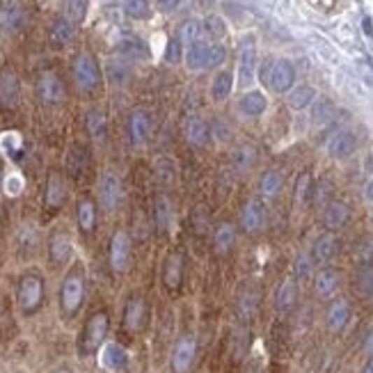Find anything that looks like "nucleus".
<instances>
[{"label": "nucleus", "mask_w": 373, "mask_h": 373, "mask_svg": "<svg viewBox=\"0 0 373 373\" xmlns=\"http://www.w3.org/2000/svg\"><path fill=\"white\" fill-rule=\"evenodd\" d=\"M85 291H87V282H85V270L80 264H76L69 273L64 275L60 284V311L66 318L76 316L85 302Z\"/></svg>", "instance_id": "f257e3e1"}, {"label": "nucleus", "mask_w": 373, "mask_h": 373, "mask_svg": "<svg viewBox=\"0 0 373 373\" xmlns=\"http://www.w3.org/2000/svg\"><path fill=\"white\" fill-rule=\"evenodd\" d=\"M108 330H110L108 311L101 309V311L92 314V316L87 318V323H85V328H83L80 337H78V355L80 358H92V355H97L101 349H104Z\"/></svg>", "instance_id": "f03ea898"}, {"label": "nucleus", "mask_w": 373, "mask_h": 373, "mask_svg": "<svg viewBox=\"0 0 373 373\" xmlns=\"http://www.w3.org/2000/svg\"><path fill=\"white\" fill-rule=\"evenodd\" d=\"M44 295H46V282L39 273H23L19 279V286H16V300H19V307L25 316L30 314H37L44 304Z\"/></svg>", "instance_id": "7ed1b4c3"}, {"label": "nucleus", "mask_w": 373, "mask_h": 373, "mask_svg": "<svg viewBox=\"0 0 373 373\" xmlns=\"http://www.w3.org/2000/svg\"><path fill=\"white\" fill-rule=\"evenodd\" d=\"M236 318L241 323H252L261 307V289L257 282H243L236 291Z\"/></svg>", "instance_id": "20e7f679"}, {"label": "nucleus", "mask_w": 373, "mask_h": 373, "mask_svg": "<svg viewBox=\"0 0 373 373\" xmlns=\"http://www.w3.org/2000/svg\"><path fill=\"white\" fill-rule=\"evenodd\" d=\"M71 73H73L76 85H78V90H83V92L97 90V87H99V83H101V69H99V62L94 60V55H90V53L76 55L73 66H71Z\"/></svg>", "instance_id": "39448f33"}, {"label": "nucleus", "mask_w": 373, "mask_h": 373, "mask_svg": "<svg viewBox=\"0 0 373 373\" xmlns=\"http://www.w3.org/2000/svg\"><path fill=\"white\" fill-rule=\"evenodd\" d=\"M108 259H110V268L115 270L117 275H122L129 270L131 266V236L124 232V229H117L110 239V248H108Z\"/></svg>", "instance_id": "423d86ee"}, {"label": "nucleus", "mask_w": 373, "mask_h": 373, "mask_svg": "<svg viewBox=\"0 0 373 373\" xmlns=\"http://www.w3.org/2000/svg\"><path fill=\"white\" fill-rule=\"evenodd\" d=\"M197 360V337L195 335H181L176 339L172 349V371L174 373H188Z\"/></svg>", "instance_id": "0eeeda50"}, {"label": "nucleus", "mask_w": 373, "mask_h": 373, "mask_svg": "<svg viewBox=\"0 0 373 373\" xmlns=\"http://www.w3.org/2000/svg\"><path fill=\"white\" fill-rule=\"evenodd\" d=\"M264 83L277 94H286L295 83V66L289 60H275L270 69L264 71Z\"/></svg>", "instance_id": "6e6552de"}, {"label": "nucleus", "mask_w": 373, "mask_h": 373, "mask_svg": "<svg viewBox=\"0 0 373 373\" xmlns=\"http://www.w3.org/2000/svg\"><path fill=\"white\" fill-rule=\"evenodd\" d=\"M48 257L55 266H66L73 257V245L69 229L55 227L48 236Z\"/></svg>", "instance_id": "1a4fd4ad"}, {"label": "nucleus", "mask_w": 373, "mask_h": 373, "mask_svg": "<svg viewBox=\"0 0 373 373\" xmlns=\"http://www.w3.org/2000/svg\"><path fill=\"white\" fill-rule=\"evenodd\" d=\"M37 97L44 106H57L64 101V83L55 71H44L37 78Z\"/></svg>", "instance_id": "9d476101"}, {"label": "nucleus", "mask_w": 373, "mask_h": 373, "mask_svg": "<svg viewBox=\"0 0 373 373\" xmlns=\"http://www.w3.org/2000/svg\"><path fill=\"white\" fill-rule=\"evenodd\" d=\"M266 227V204L261 197H250L241 209V229L245 234H259Z\"/></svg>", "instance_id": "9b49d317"}, {"label": "nucleus", "mask_w": 373, "mask_h": 373, "mask_svg": "<svg viewBox=\"0 0 373 373\" xmlns=\"http://www.w3.org/2000/svg\"><path fill=\"white\" fill-rule=\"evenodd\" d=\"M122 197H124L122 179L115 172H106L104 176H101V183H99V202H101V206L113 213V211L120 209Z\"/></svg>", "instance_id": "f8f14e48"}, {"label": "nucleus", "mask_w": 373, "mask_h": 373, "mask_svg": "<svg viewBox=\"0 0 373 373\" xmlns=\"http://www.w3.org/2000/svg\"><path fill=\"white\" fill-rule=\"evenodd\" d=\"M342 289V273L332 266L321 268L316 275H314V295L318 300H330L335 298Z\"/></svg>", "instance_id": "ddd939ff"}, {"label": "nucleus", "mask_w": 373, "mask_h": 373, "mask_svg": "<svg viewBox=\"0 0 373 373\" xmlns=\"http://www.w3.org/2000/svg\"><path fill=\"white\" fill-rule=\"evenodd\" d=\"M183 270H185V261L183 254L179 250H172L163 261V284L167 291L176 293L183 284Z\"/></svg>", "instance_id": "4468645a"}, {"label": "nucleus", "mask_w": 373, "mask_h": 373, "mask_svg": "<svg viewBox=\"0 0 373 373\" xmlns=\"http://www.w3.org/2000/svg\"><path fill=\"white\" fill-rule=\"evenodd\" d=\"M351 318H353V304L346 298H337L330 302V307L325 311V328L330 332L339 335L351 323Z\"/></svg>", "instance_id": "2eb2a0df"}, {"label": "nucleus", "mask_w": 373, "mask_h": 373, "mask_svg": "<svg viewBox=\"0 0 373 373\" xmlns=\"http://www.w3.org/2000/svg\"><path fill=\"white\" fill-rule=\"evenodd\" d=\"M66 181L60 172H50L46 179V188H44V206L46 211H60L66 202Z\"/></svg>", "instance_id": "dca6fc26"}, {"label": "nucleus", "mask_w": 373, "mask_h": 373, "mask_svg": "<svg viewBox=\"0 0 373 373\" xmlns=\"http://www.w3.org/2000/svg\"><path fill=\"white\" fill-rule=\"evenodd\" d=\"M355 149H358V135L349 129L337 131L332 138L328 140V154L335 160H344V158L353 156Z\"/></svg>", "instance_id": "f3484780"}, {"label": "nucleus", "mask_w": 373, "mask_h": 373, "mask_svg": "<svg viewBox=\"0 0 373 373\" xmlns=\"http://www.w3.org/2000/svg\"><path fill=\"white\" fill-rule=\"evenodd\" d=\"M147 321V302L142 295H131L124 304V328L129 332H140Z\"/></svg>", "instance_id": "a211bd4d"}, {"label": "nucleus", "mask_w": 373, "mask_h": 373, "mask_svg": "<svg viewBox=\"0 0 373 373\" xmlns=\"http://www.w3.org/2000/svg\"><path fill=\"white\" fill-rule=\"evenodd\" d=\"M149 133H151V117L147 110H133L131 117H129V140L133 147H140L145 145L149 140Z\"/></svg>", "instance_id": "6ab92c4d"}, {"label": "nucleus", "mask_w": 373, "mask_h": 373, "mask_svg": "<svg viewBox=\"0 0 373 373\" xmlns=\"http://www.w3.org/2000/svg\"><path fill=\"white\" fill-rule=\"evenodd\" d=\"M311 257L316 264H330L337 254H339V239H337V234L335 232H325V234H321L316 241H314L311 245Z\"/></svg>", "instance_id": "aec40b11"}, {"label": "nucleus", "mask_w": 373, "mask_h": 373, "mask_svg": "<svg viewBox=\"0 0 373 373\" xmlns=\"http://www.w3.org/2000/svg\"><path fill=\"white\" fill-rule=\"evenodd\" d=\"M351 220V206L342 199H332L323 206V225L328 232H337Z\"/></svg>", "instance_id": "412c9836"}, {"label": "nucleus", "mask_w": 373, "mask_h": 373, "mask_svg": "<svg viewBox=\"0 0 373 373\" xmlns=\"http://www.w3.org/2000/svg\"><path fill=\"white\" fill-rule=\"evenodd\" d=\"M298 282H295L293 277H286L279 282L277 291H275V309L279 314H289L295 304H298Z\"/></svg>", "instance_id": "4be33fe9"}, {"label": "nucleus", "mask_w": 373, "mask_h": 373, "mask_svg": "<svg viewBox=\"0 0 373 373\" xmlns=\"http://www.w3.org/2000/svg\"><path fill=\"white\" fill-rule=\"evenodd\" d=\"M353 291L360 300H373V261H362L353 275Z\"/></svg>", "instance_id": "5701e85b"}, {"label": "nucleus", "mask_w": 373, "mask_h": 373, "mask_svg": "<svg viewBox=\"0 0 373 373\" xmlns=\"http://www.w3.org/2000/svg\"><path fill=\"white\" fill-rule=\"evenodd\" d=\"M254 69H257V48L252 39H245L239 50V76L241 85H250L254 80Z\"/></svg>", "instance_id": "b1692460"}, {"label": "nucleus", "mask_w": 373, "mask_h": 373, "mask_svg": "<svg viewBox=\"0 0 373 373\" xmlns=\"http://www.w3.org/2000/svg\"><path fill=\"white\" fill-rule=\"evenodd\" d=\"M19 78L12 69H5L0 73V104L5 108H14L16 101H19Z\"/></svg>", "instance_id": "393cba45"}, {"label": "nucleus", "mask_w": 373, "mask_h": 373, "mask_svg": "<svg viewBox=\"0 0 373 373\" xmlns=\"http://www.w3.org/2000/svg\"><path fill=\"white\" fill-rule=\"evenodd\" d=\"M185 140L197 149L206 147L211 140V126L202 120V117H190V120L185 122Z\"/></svg>", "instance_id": "a878e982"}, {"label": "nucleus", "mask_w": 373, "mask_h": 373, "mask_svg": "<svg viewBox=\"0 0 373 373\" xmlns=\"http://www.w3.org/2000/svg\"><path fill=\"white\" fill-rule=\"evenodd\" d=\"M76 220L83 234H92L97 229V204L92 197H83L76 206Z\"/></svg>", "instance_id": "bb28decb"}, {"label": "nucleus", "mask_w": 373, "mask_h": 373, "mask_svg": "<svg viewBox=\"0 0 373 373\" xmlns=\"http://www.w3.org/2000/svg\"><path fill=\"white\" fill-rule=\"evenodd\" d=\"M236 245V225L234 223H220L213 232V250L218 254L232 252Z\"/></svg>", "instance_id": "cd10ccee"}, {"label": "nucleus", "mask_w": 373, "mask_h": 373, "mask_svg": "<svg viewBox=\"0 0 373 373\" xmlns=\"http://www.w3.org/2000/svg\"><path fill=\"white\" fill-rule=\"evenodd\" d=\"M282 188H284V174L279 172V169H266V172L261 174V179H259L261 197L273 199V197H277L279 192H282Z\"/></svg>", "instance_id": "c85d7f7f"}, {"label": "nucleus", "mask_w": 373, "mask_h": 373, "mask_svg": "<svg viewBox=\"0 0 373 373\" xmlns=\"http://www.w3.org/2000/svg\"><path fill=\"white\" fill-rule=\"evenodd\" d=\"M101 364L110 371H122L129 364V355L120 344H108L104 346V353H101Z\"/></svg>", "instance_id": "c756f323"}, {"label": "nucleus", "mask_w": 373, "mask_h": 373, "mask_svg": "<svg viewBox=\"0 0 373 373\" xmlns=\"http://www.w3.org/2000/svg\"><path fill=\"white\" fill-rule=\"evenodd\" d=\"M73 25L66 16H60V19H55L53 25H50V32H48V37H50V44L53 46H66L69 41L73 39Z\"/></svg>", "instance_id": "7c9ffc66"}, {"label": "nucleus", "mask_w": 373, "mask_h": 373, "mask_svg": "<svg viewBox=\"0 0 373 373\" xmlns=\"http://www.w3.org/2000/svg\"><path fill=\"white\" fill-rule=\"evenodd\" d=\"M85 126H87L90 138L97 140V142H101V140L106 138V133H108L106 113H104V110H99V108H92L90 113H87V117H85Z\"/></svg>", "instance_id": "2f4dec72"}, {"label": "nucleus", "mask_w": 373, "mask_h": 373, "mask_svg": "<svg viewBox=\"0 0 373 373\" xmlns=\"http://www.w3.org/2000/svg\"><path fill=\"white\" fill-rule=\"evenodd\" d=\"M185 64H188V69L192 71H202V69H209V44H197L188 46L185 50Z\"/></svg>", "instance_id": "473e14b6"}, {"label": "nucleus", "mask_w": 373, "mask_h": 373, "mask_svg": "<svg viewBox=\"0 0 373 373\" xmlns=\"http://www.w3.org/2000/svg\"><path fill=\"white\" fill-rule=\"evenodd\" d=\"M289 108L293 110H304L309 108L314 101H316V90L311 87V85H300V87H293L289 92Z\"/></svg>", "instance_id": "72a5a7b5"}, {"label": "nucleus", "mask_w": 373, "mask_h": 373, "mask_svg": "<svg viewBox=\"0 0 373 373\" xmlns=\"http://www.w3.org/2000/svg\"><path fill=\"white\" fill-rule=\"evenodd\" d=\"M239 106H241V113H243V115L259 117V115H264L268 101H266L264 94H261V92H250V94H245V97L241 99Z\"/></svg>", "instance_id": "f704fd0d"}, {"label": "nucleus", "mask_w": 373, "mask_h": 373, "mask_svg": "<svg viewBox=\"0 0 373 373\" xmlns=\"http://www.w3.org/2000/svg\"><path fill=\"white\" fill-rule=\"evenodd\" d=\"M335 104L330 99H321V101H314L311 104V122L316 126H325L335 120Z\"/></svg>", "instance_id": "c9c22d12"}, {"label": "nucleus", "mask_w": 373, "mask_h": 373, "mask_svg": "<svg viewBox=\"0 0 373 373\" xmlns=\"http://www.w3.org/2000/svg\"><path fill=\"white\" fill-rule=\"evenodd\" d=\"M314 266H316V261H314L311 254H307V252L298 254L293 261V279L295 282H307V279L314 275Z\"/></svg>", "instance_id": "e433bc0d"}, {"label": "nucleus", "mask_w": 373, "mask_h": 373, "mask_svg": "<svg viewBox=\"0 0 373 373\" xmlns=\"http://www.w3.org/2000/svg\"><path fill=\"white\" fill-rule=\"evenodd\" d=\"M154 218H156V229H158V232H167L169 223H172V206H169L165 195H158V197H156Z\"/></svg>", "instance_id": "4c0bfd02"}, {"label": "nucleus", "mask_w": 373, "mask_h": 373, "mask_svg": "<svg viewBox=\"0 0 373 373\" xmlns=\"http://www.w3.org/2000/svg\"><path fill=\"white\" fill-rule=\"evenodd\" d=\"M202 32H204V25H202L199 21H195V19H188V21H183L181 28H179V41L183 46H192L199 41Z\"/></svg>", "instance_id": "58836bf2"}, {"label": "nucleus", "mask_w": 373, "mask_h": 373, "mask_svg": "<svg viewBox=\"0 0 373 373\" xmlns=\"http://www.w3.org/2000/svg\"><path fill=\"white\" fill-rule=\"evenodd\" d=\"M232 87H234V78L229 71H220L216 78H213V87H211V94H213L216 101H225L229 94H232Z\"/></svg>", "instance_id": "ea45409f"}, {"label": "nucleus", "mask_w": 373, "mask_h": 373, "mask_svg": "<svg viewBox=\"0 0 373 373\" xmlns=\"http://www.w3.org/2000/svg\"><path fill=\"white\" fill-rule=\"evenodd\" d=\"M311 192H314L311 176H309V172H302L298 176V181H295L293 197H295V202H298V204H307V202H311Z\"/></svg>", "instance_id": "a19ab883"}, {"label": "nucleus", "mask_w": 373, "mask_h": 373, "mask_svg": "<svg viewBox=\"0 0 373 373\" xmlns=\"http://www.w3.org/2000/svg\"><path fill=\"white\" fill-rule=\"evenodd\" d=\"M332 192H335V185L332 181H318V183H314V192H311V202L316 206H325L328 202H332Z\"/></svg>", "instance_id": "79ce46f5"}, {"label": "nucleus", "mask_w": 373, "mask_h": 373, "mask_svg": "<svg viewBox=\"0 0 373 373\" xmlns=\"http://www.w3.org/2000/svg\"><path fill=\"white\" fill-rule=\"evenodd\" d=\"M124 12L135 21L149 19V14H151L149 0H124Z\"/></svg>", "instance_id": "37998d69"}, {"label": "nucleus", "mask_w": 373, "mask_h": 373, "mask_svg": "<svg viewBox=\"0 0 373 373\" xmlns=\"http://www.w3.org/2000/svg\"><path fill=\"white\" fill-rule=\"evenodd\" d=\"M85 165H87V151H85L83 147H73L69 158H66V167H69V172L73 176H78L85 169Z\"/></svg>", "instance_id": "c03bdc74"}, {"label": "nucleus", "mask_w": 373, "mask_h": 373, "mask_svg": "<svg viewBox=\"0 0 373 373\" xmlns=\"http://www.w3.org/2000/svg\"><path fill=\"white\" fill-rule=\"evenodd\" d=\"M64 10H66V19L71 23H80L85 19V14H87V0H66Z\"/></svg>", "instance_id": "a18cd8bd"}, {"label": "nucleus", "mask_w": 373, "mask_h": 373, "mask_svg": "<svg viewBox=\"0 0 373 373\" xmlns=\"http://www.w3.org/2000/svg\"><path fill=\"white\" fill-rule=\"evenodd\" d=\"M204 25V32L211 37V39H220V37H225V32H227V25H225V21L220 19L218 14H211V16H206V21L202 23Z\"/></svg>", "instance_id": "49530a36"}, {"label": "nucleus", "mask_w": 373, "mask_h": 373, "mask_svg": "<svg viewBox=\"0 0 373 373\" xmlns=\"http://www.w3.org/2000/svg\"><path fill=\"white\" fill-rule=\"evenodd\" d=\"M25 21V12H23V7L21 5H10L7 7V12H5V23L10 25V28H21Z\"/></svg>", "instance_id": "de8ad7c7"}, {"label": "nucleus", "mask_w": 373, "mask_h": 373, "mask_svg": "<svg viewBox=\"0 0 373 373\" xmlns=\"http://www.w3.org/2000/svg\"><path fill=\"white\" fill-rule=\"evenodd\" d=\"M227 60V50L223 44H209V66H220Z\"/></svg>", "instance_id": "09e8293b"}, {"label": "nucleus", "mask_w": 373, "mask_h": 373, "mask_svg": "<svg viewBox=\"0 0 373 373\" xmlns=\"http://www.w3.org/2000/svg\"><path fill=\"white\" fill-rule=\"evenodd\" d=\"M181 48H183V44L179 41V37L169 39V44H167V53H165V60H167L169 64L181 62Z\"/></svg>", "instance_id": "8fccbe9b"}, {"label": "nucleus", "mask_w": 373, "mask_h": 373, "mask_svg": "<svg viewBox=\"0 0 373 373\" xmlns=\"http://www.w3.org/2000/svg\"><path fill=\"white\" fill-rule=\"evenodd\" d=\"M236 163H239L241 169H250L254 165V149L250 147H241L239 154H236Z\"/></svg>", "instance_id": "3c124183"}, {"label": "nucleus", "mask_w": 373, "mask_h": 373, "mask_svg": "<svg viewBox=\"0 0 373 373\" xmlns=\"http://www.w3.org/2000/svg\"><path fill=\"white\" fill-rule=\"evenodd\" d=\"M140 48H142V41H124L122 44V50H126V53H133V55H138L140 53Z\"/></svg>", "instance_id": "603ef678"}, {"label": "nucleus", "mask_w": 373, "mask_h": 373, "mask_svg": "<svg viewBox=\"0 0 373 373\" xmlns=\"http://www.w3.org/2000/svg\"><path fill=\"white\" fill-rule=\"evenodd\" d=\"M179 3H181V0H158V7L163 12H172V10L179 7Z\"/></svg>", "instance_id": "864d4df0"}, {"label": "nucleus", "mask_w": 373, "mask_h": 373, "mask_svg": "<svg viewBox=\"0 0 373 373\" xmlns=\"http://www.w3.org/2000/svg\"><path fill=\"white\" fill-rule=\"evenodd\" d=\"M364 353H367L369 358H373V330L369 332V337L364 339Z\"/></svg>", "instance_id": "5fc2aeb1"}, {"label": "nucleus", "mask_w": 373, "mask_h": 373, "mask_svg": "<svg viewBox=\"0 0 373 373\" xmlns=\"http://www.w3.org/2000/svg\"><path fill=\"white\" fill-rule=\"evenodd\" d=\"M364 199L371 202V204H373V176L369 179V183L364 185Z\"/></svg>", "instance_id": "6e6d98bb"}, {"label": "nucleus", "mask_w": 373, "mask_h": 373, "mask_svg": "<svg viewBox=\"0 0 373 373\" xmlns=\"http://www.w3.org/2000/svg\"><path fill=\"white\" fill-rule=\"evenodd\" d=\"M362 373H373V358L367 360V364L362 367Z\"/></svg>", "instance_id": "4d7b16f0"}, {"label": "nucleus", "mask_w": 373, "mask_h": 373, "mask_svg": "<svg viewBox=\"0 0 373 373\" xmlns=\"http://www.w3.org/2000/svg\"><path fill=\"white\" fill-rule=\"evenodd\" d=\"M53 373H73V371L69 367H60V369H55Z\"/></svg>", "instance_id": "13d9d810"}, {"label": "nucleus", "mask_w": 373, "mask_h": 373, "mask_svg": "<svg viewBox=\"0 0 373 373\" xmlns=\"http://www.w3.org/2000/svg\"><path fill=\"white\" fill-rule=\"evenodd\" d=\"M367 169H369V172H373V154L369 156V163H367Z\"/></svg>", "instance_id": "bf43d9fd"}, {"label": "nucleus", "mask_w": 373, "mask_h": 373, "mask_svg": "<svg viewBox=\"0 0 373 373\" xmlns=\"http://www.w3.org/2000/svg\"><path fill=\"white\" fill-rule=\"evenodd\" d=\"M0 185H3V163H0Z\"/></svg>", "instance_id": "052dcab7"}, {"label": "nucleus", "mask_w": 373, "mask_h": 373, "mask_svg": "<svg viewBox=\"0 0 373 373\" xmlns=\"http://www.w3.org/2000/svg\"><path fill=\"white\" fill-rule=\"evenodd\" d=\"M371 220H373V209H371Z\"/></svg>", "instance_id": "680f3d73"}]
</instances>
